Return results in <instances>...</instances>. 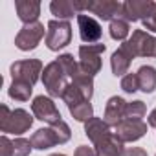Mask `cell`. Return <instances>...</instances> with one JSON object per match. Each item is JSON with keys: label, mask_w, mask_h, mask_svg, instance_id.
Returning <instances> with one entry per match:
<instances>
[{"label": "cell", "mask_w": 156, "mask_h": 156, "mask_svg": "<svg viewBox=\"0 0 156 156\" xmlns=\"http://www.w3.org/2000/svg\"><path fill=\"white\" fill-rule=\"evenodd\" d=\"M123 156H147V152L143 149H140V147H130V149H127L123 152Z\"/></svg>", "instance_id": "31"}, {"label": "cell", "mask_w": 156, "mask_h": 156, "mask_svg": "<svg viewBox=\"0 0 156 156\" xmlns=\"http://www.w3.org/2000/svg\"><path fill=\"white\" fill-rule=\"evenodd\" d=\"M72 41V26L68 20H50L46 31V46L51 51H59Z\"/></svg>", "instance_id": "4"}, {"label": "cell", "mask_w": 156, "mask_h": 156, "mask_svg": "<svg viewBox=\"0 0 156 156\" xmlns=\"http://www.w3.org/2000/svg\"><path fill=\"white\" fill-rule=\"evenodd\" d=\"M134 55L130 53V50L125 46V42L119 46V50H116L112 53V59H110V66H112V73L116 77H121L123 73H127L130 62H132Z\"/></svg>", "instance_id": "17"}, {"label": "cell", "mask_w": 156, "mask_h": 156, "mask_svg": "<svg viewBox=\"0 0 156 156\" xmlns=\"http://www.w3.org/2000/svg\"><path fill=\"white\" fill-rule=\"evenodd\" d=\"M61 143V138L57 134V129L53 125H50L48 129H39L33 136H31V145L39 151H44V149H51L53 145H59Z\"/></svg>", "instance_id": "15"}, {"label": "cell", "mask_w": 156, "mask_h": 156, "mask_svg": "<svg viewBox=\"0 0 156 156\" xmlns=\"http://www.w3.org/2000/svg\"><path fill=\"white\" fill-rule=\"evenodd\" d=\"M68 110L77 121H88L94 118V108H92L90 101H81L77 105H72V107H68Z\"/></svg>", "instance_id": "20"}, {"label": "cell", "mask_w": 156, "mask_h": 156, "mask_svg": "<svg viewBox=\"0 0 156 156\" xmlns=\"http://www.w3.org/2000/svg\"><path fill=\"white\" fill-rule=\"evenodd\" d=\"M42 83H44V87H46V90L51 98H61L62 99L70 83H68V75L62 70V66L59 64V61L50 62L42 70Z\"/></svg>", "instance_id": "2"}, {"label": "cell", "mask_w": 156, "mask_h": 156, "mask_svg": "<svg viewBox=\"0 0 156 156\" xmlns=\"http://www.w3.org/2000/svg\"><path fill=\"white\" fill-rule=\"evenodd\" d=\"M141 22H143V26H145L149 31H154V33H156V2H154L151 13L147 15V19H143Z\"/></svg>", "instance_id": "28"}, {"label": "cell", "mask_w": 156, "mask_h": 156, "mask_svg": "<svg viewBox=\"0 0 156 156\" xmlns=\"http://www.w3.org/2000/svg\"><path fill=\"white\" fill-rule=\"evenodd\" d=\"M31 110L35 114L37 119L48 123V125H53L57 121H61V112L59 108L55 107V103L50 99V98H44V96H37L31 103Z\"/></svg>", "instance_id": "9"}, {"label": "cell", "mask_w": 156, "mask_h": 156, "mask_svg": "<svg viewBox=\"0 0 156 156\" xmlns=\"http://www.w3.org/2000/svg\"><path fill=\"white\" fill-rule=\"evenodd\" d=\"M39 73H42V62L39 59H26V61H17L11 64V77L13 81L35 85L39 81Z\"/></svg>", "instance_id": "5"}, {"label": "cell", "mask_w": 156, "mask_h": 156, "mask_svg": "<svg viewBox=\"0 0 156 156\" xmlns=\"http://www.w3.org/2000/svg\"><path fill=\"white\" fill-rule=\"evenodd\" d=\"M147 132V123L143 121H129V119H123L116 129H114V136L125 143V141H136L140 138H143Z\"/></svg>", "instance_id": "10"}, {"label": "cell", "mask_w": 156, "mask_h": 156, "mask_svg": "<svg viewBox=\"0 0 156 156\" xmlns=\"http://www.w3.org/2000/svg\"><path fill=\"white\" fill-rule=\"evenodd\" d=\"M145 112H147V108H145V103H143V101L127 103L125 119H129V121H141V118L145 116Z\"/></svg>", "instance_id": "25"}, {"label": "cell", "mask_w": 156, "mask_h": 156, "mask_svg": "<svg viewBox=\"0 0 156 156\" xmlns=\"http://www.w3.org/2000/svg\"><path fill=\"white\" fill-rule=\"evenodd\" d=\"M152 6H154V2H151V0H127V2H123V13H121V17L127 22L143 20L151 13Z\"/></svg>", "instance_id": "11"}, {"label": "cell", "mask_w": 156, "mask_h": 156, "mask_svg": "<svg viewBox=\"0 0 156 156\" xmlns=\"http://www.w3.org/2000/svg\"><path fill=\"white\" fill-rule=\"evenodd\" d=\"M0 149H2V156H13V141H9L8 136H2L0 140Z\"/></svg>", "instance_id": "29"}, {"label": "cell", "mask_w": 156, "mask_h": 156, "mask_svg": "<svg viewBox=\"0 0 156 156\" xmlns=\"http://www.w3.org/2000/svg\"><path fill=\"white\" fill-rule=\"evenodd\" d=\"M88 11L98 15L103 20H114L119 19L123 13V4L114 2V0H98V2H88Z\"/></svg>", "instance_id": "13"}, {"label": "cell", "mask_w": 156, "mask_h": 156, "mask_svg": "<svg viewBox=\"0 0 156 156\" xmlns=\"http://www.w3.org/2000/svg\"><path fill=\"white\" fill-rule=\"evenodd\" d=\"M125 108H127V101L123 98H118V96L110 98L105 107V123L116 129L125 119Z\"/></svg>", "instance_id": "14"}, {"label": "cell", "mask_w": 156, "mask_h": 156, "mask_svg": "<svg viewBox=\"0 0 156 156\" xmlns=\"http://www.w3.org/2000/svg\"><path fill=\"white\" fill-rule=\"evenodd\" d=\"M15 9L24 24H31L37 22L41 15V2H37V0H15Z\"/></svg>", "instance_id": "16"}, {"label": "cell", "mask_w": 156, "mask_h": 156, "mask_svg": "<svg viewBox=\"0 0 156 156\" xmlns=\"http://www.w3.org/2000/svg\"><path fill=\"white\" fill-rule=\"evenodd\" d=\"M0 110H2V116H0V129H2V132L24 134L31 127V123H33V118L24 108L9 110L8 105H2Z\"/></svg>", "instance_id": "1"}, {"label": "cell", "mask_w": 156, "mask_h": 156, "mask_svg": "<svg viewBox=\"0 0 156 156\" xmlns=\"http://www.w3.org/2000/svg\"><path fill=\"white\" fill-rule=\"evenodd\" d=\"M149 125L156 129V108H154V110H152V112L149 114Z\"/></svg>", "instance_id": "32"}, {"label": "cell", "mask_w": 156, "mask_h": 156, "mask_svg": "<svg viewBox=\"0 0 156 156\" xmlns=\"http://www.w3.org/2000/svg\"><path fill=\"white\" fill-rule=\"evenodd\" d=\"M57 61H59V64L62 66V70L66 72V75L70 77V79H72V81H73V79H75V77H77V75H79V73H81V68H79V62H75V61H73V57H72L70 53H64V55H61V57H59Z\"/></svg>", "instance_id": "24"}, {"label": "cell", "mask_w": 156, "mask_h": 156, "mask_svg": "<svg viewBox=\"0 0 156 156\" xmlns=\"http://www.w3.org/2000/svg\"><path fill=\"white\" fill-rule=\"evenodd\" d=\"M73 156H98V152H96V149H92L88 145H79V147L75 149Z\"/></svg>", "instance_id": "30"}, {"label": "cell", "mask_w": 156, "mask_h": 156, "mask_svg": "<svg viewBox=\"0 0 156 156\" xmlns=\"http://www.w3.org/2000/svg\"><path fill=\"white\" fill-rule=\"evenodd\" d=\"M42 37H44V26L39 20L31 22V24H24L22 30L15 37V46L22 51H30V50H35L39 46Z\"/></svg>", "instance_id": "8"}, {"label": "cell", "mask_w": 156, "mask_h": 156, "mask_svg": "<svg viewBox=\"0 0 156 156\" xmlns=\"http://www.w3.org/2000/svg\"><path fill=\"white\" fill-rule=\"evenodd\" d=\"M77 88H79L81 92H83V96L90 101V98H92V94H94V79H92V77L90 75H87V73H79V75H77L75 77V79L72 81Z\"/></svg>", "instance_id": "23"}, {"label": "cell", "mask_w": 156, "mask_h": 156, "mask_svg": "<svg viewBox=\"0 0 156 156\" xmlns=\"http://www.w3.org/2000/svg\"><path fill=\"white\" fill-rule=\"evenodd\" d=\"M77 24H79V35L85 42L92 44V42H98L103 35V30H101V24L90 17V15H85V13H79L77 15Z\"/></svg>", "instance_id": "12"}, {"label": "cell", "mask_w": 156, "mask_h": 156, "mask_svg": "<svg viewBox=\"0 0 156 156\" xmlns=\"http://www.w3.org/2000/svg\"><path fill=\"white\" fill-rule=\"evenodd\" d=\"M129 22L123 19V17H119V19H114L112 22H110V37L114 39V41H125L127 37H129Z\"/></svg>", "instance_id": "22"}, {"label": "cell", "mask_w": 156, "mask_h": 156, "mask_svg": "<svg viewBox=\"0 0 156 156\" xmlns=\"http://www.w3.org/2000/svg\"><path fill=\"white\" fill-rule=\"evenodd\" d=\"M50 156H66V154H50Z\"/></svg>", "instance_id": "33"}, {"label": "cell", "mask_w": 156, "mask_h": 156, "mask_svg": "<svg viewBox=\"0 0 156 156\" xmlns=\"http://www.w3.org/2000/svg\"><path fill=\"white\" fill-rule=\"evenodd\" d=\"M33 87L28 83H20V81H13L9 87V98L17 99V101H28L31 96Z\"/></svg>", "instance_id": "21"}, {"label": "cell", "mask_w": 156, "mask_h": 156, "mask_svg": "<svg viewBox=\"0 0 156 156\" xmlns=\"http://www.w3.org/2000/svg\"><path fill=\"white\" fill-rule=\"evenodd\" d=\"M105 44H85L79 48V68L83 73L94 77L101 70V55L105 53Z\"/></svg>", "instance_id": "3"}, {"label": "cell", "mask_w": 156, "mask_h": 156, "mask_svg": "<svg viewBox=\"0 0 156 156\" xmlns=\"http://www.w3.org/2000/svg\"><path fill=\"white\" fill-rule=\"evenodd\" d=\"M121 88L127 94H134L136 90H140V83H138V75L136 73H127L121 77Z\"/></svg>", "instance_id": "27"}, {"label": "cell", "mask_w": 156, "mask_h": 156, "mask_svg": "<svg viewBox=\"0 0 156 156\" xmlns=\"http://www.w3.org/2000/svg\"><path fill=\"white\" fill-rule=\"evenodd\" d=\"M50 9L59 20H68L73 15H79L77 13L75 2H72V0H53V2L50 4Z\"/></svg>", "instance_id": "18"}, {"label": "cell", "mask_w": 156, "mask_h": 156, "mask_svg": "<svg viewBox=\"0 0 156 156\" xmlns=\"http://www.w3.org/2000/svg\"><path fill=\"white\" fill-rule=\"evenodd\" d=\"M136 75H138L140 90H143L145 94L154 92V88H156V70H154L152 66H149V64L141 66V68L136 72Z\"/></svg>", "instance_id": "19"}, {"label": "cell", "mask_w": 156, "mask_h": 156, "mask_svg": "<svg viewBox=\"0 0 156 156\" xmlns=\"http://www.w3.org/2000/svg\"><path fill=\"white\" fill-rule=\"evenodd\" d=\"M85 132L87 136L92 140L96 152L101 151L103 147H107L112 140H114V132H110V127L105 123V119L101 118H92L85 123Z\"/></svg>", "instance_id": "7"}, {"label": "cell", "mask_w": 156, "mask_h": 156, "mask_svg": "<svg viewBox=\"0 0 156 156\" xmlns=\"http://www.w3.org/2000/svg\"><path fill=\"white\" fill-rule=\"evenodd\" d=\"M125 46L130 50L134 57H152L156 55V37L149 35L143 30H136L129 41H125Z\"/></svg>", "instance_id": "6"}, {"label": "cell", "mask_w": 156, "mask_h": 156, "mask_svg": "<svg viewBox=\"0 0 156 156\" xmlns=\"http://www.w3.org/2000/svg\"><path fill=\"white\" fill-rule=\"evenodd\" d=\"M31 140L26 138H17L13 141V156H28L31 152Z\"/></svg>", "instance_id": "26"}]
</instances>
